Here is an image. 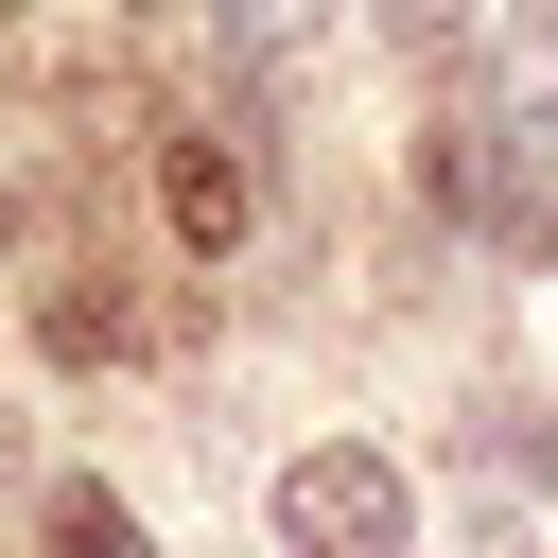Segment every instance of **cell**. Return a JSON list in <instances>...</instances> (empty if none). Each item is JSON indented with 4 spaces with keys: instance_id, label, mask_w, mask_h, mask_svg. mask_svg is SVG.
Listing matches in <instances>:
<instances>
[{
    "instance_id": "cell-1",
    "label": "cell",
    "mask_w": 558,
    "mask_h": 558,
    "mask_svg": "<svg viewBox=\"0 0 558 558\" xmlns=\"http://www.w3.org/2000/svg\"><path fill=\"white\" fill-rule=\"evenodd\" d=\"M279 558H418V488H401V453H366V436L279 453Z\"/></svg>"
},
{
    "instance_id": "cell-2",
    "label": "cell",
    "mask_w": 558,
    "mask_h": 558,
    "mask_svg": "<svg viewBox=\"0 0 558 558\" xmlns=\"http://www.w3.org/2000/svg\"><path fill=\"white\" fill-rule=\"evenodd\" d=\"M488 140H558V0H506V35H488Z\"/></svg>"
},
{
    "instance_id": "cell-3",
    "label": "cell",
    "mask_w": 558,
    "mask_h": 558,
    "mask_svg": "<svg viewBox=\"0 0 558 558\" xmlns=\"http://www.w3.org/2000/svg\"><path fill=\"white\" fill-rule=\"evenodd\" d=\"M157 192H174V244H244V157H227L209 122L157 140Z\"/></svg>"
},
{
    "instance_id": "cell-4",
    "label": "cell",
    "mask_w": 558,
    "mask_h": 558,
    "mask_svg": "<svg viewBox=\"0 0 558 558\" xmlns=\"http://www.w3.org/2000/svg\"><path fill=\"white\" fill-rule=\"evenodd\" d=\"M35 558H140V506H122L105 471H52V506H35Z\"/></svg>"
},
{
    "instance_id": "cell-5",
    "label": "cell",
    "mask_w": 558,
    "mask_h": 558,
    "mask_svg": "<svg viewBox=\"0 0 558 558\" xmlns=\"http://www.w3.org/2000/svg\"><path fill=\"white\" fill-rule=\"evenodd\" d=\"M35 331H52V366H122V296H105V279H52Z\"/></svg>"
},
{
    "instance_id": "cell-6",
    "label": "cell",
    "mask_w": 558,
    "mask_h": 558,
    "mask_svg": "<svg viewBox=\"0 0 558 558\" xmlns=\"http://www.w3.org/2000/svg\"><path fill=\"white\" fill-rule=\"evenodd\" d=\"M471 453H488V471H541V453H558V436H541V418H523V401H471Z\"/></svg>"
},
{
    "instance_id": "cell-7",
    "label": "cell",
    "mask_w": 558,
    "mask_h": 558,
    "mask_svg": "<svg viewBox=\"0 0 558 558\" xmlns=\"http://www.w3.org/2000/svg\"><path fill=\"white\" fill-rule=\"evenodd\" d=\"M384 35H401V52H453V35H471V0H384Z\"/></svg>"
},
{
    "instance_id": "cell-8",
    "label": "cell",
    "mask_w": 558,
    "mask_h": 558,
    "mask_svg": "<svg viewBox=\"0 0 558 558\" xmlns=\"http://www.w3.org/2000/svg\"><path fill=\"white\" fill-rule=\"evenodd\" d=\"M453 558H523V523H471V541H453Z\"/></svg>"
},
{
    "instance_id": "cell-9",
    "label": "cell",
    "mask_w": 558,
    "mask_h": 558,
    "mask_svg": "<svg viewBox=\"0 0 558 558\" xmlns=\"http://www.w3.org/2000/svg\"><path fill=\"white\" fill-rule=\"evenodd\" d=\"M523 244H541V262H558V192H541V209H523Z\"/></svg>"
},
{
    "instance_id": "cell-10",
    "label": "cell",
    "mask_w": 558,
    "mask_h": 558,
    "mask_svg": "<svg viewBox=\"0 0 558 558\" xmlns=\"http://www.w3.org/2000/svg\"><path fill=\"white\" fill-rule=\"evenodd\" d=\"M0 262H17V192H0Z\"/></svg>"
},
{
    "instance_id": "cell-11",
    "label": "cell",
    "mask_w": 558,
    "mask_h": 558,
    "mask_svg": "<svg viewBox=\"0 0 558 558\" xmlns=\"http://www.w3.org/2000/svg\"><path fill=\"white\" fill-rule=\"evenodd\" d=\"M0 17H17V0H0Z\"/></svg>"
}]
</instances>
